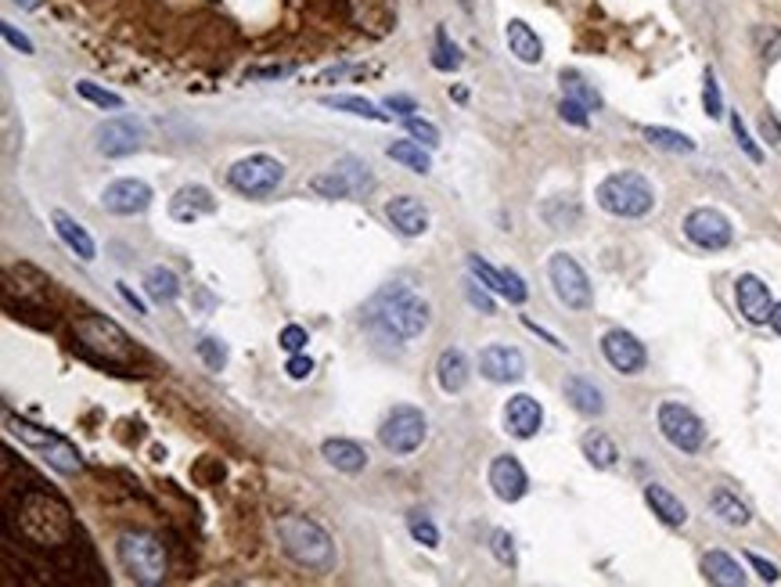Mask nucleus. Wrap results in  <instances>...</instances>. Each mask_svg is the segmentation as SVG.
Listing matches in <instances>:
<instances>
[{"mask_svg":"<svg viewBox=\"0 0 781 587\" xmlns=\"http://www.w3.org/2000/svg\"><path fill=\"white\" fill-rule=\"evenodd\" d=\"M368 321L386 335H393V339H418L429 328V307H425V299H418L404 285H389L386 292H378L371 299Z\"/></svg>","mask_w":781,"mask_h":587,"instance_id":"obj_1","label":"nucleus"},{"mask_svg":"<svg viewBox=\"0 0 781 587\" xmlns=\"http://www.w3.org/2000/svg\"><path fill=\"white\" fill-rule=\"evenodd\" d=\"M278 541L281 551L288 559L303 569H314V573H328L335 566V544L332 537L306 515H281L278 519Z\"/></svg>","mask_w":781,"mask_h":587,"instance_id":"obj_2","label":"nucleus"},{"mask_svg":"<svg viewBox=\"0 0 781 587\" xmlns=\"http://www.w3.org/2000/svg\"><path fill=\"white\" fill-rule=\"evenodd\" d=\"M598 206L605 209V213H612V217H623V220H638L645 217V213H652V206H656V191H652V184L641 177V173H612V177H605L602 184H598Z\"/></svg>","mask_w":781,"mask_h":587,"instance_id":"obj_3","label":"nucleus"},{"mask_svg":"<svg viewBox=\"0 0 781 587\" xmlns=\"http://www.w3.org/2000/svg\"><path fill=\"white\" fill-rule=\"evenodd\" d=\"M119 562L137 584H159L166 577V551L152 533H123L119 537Z\"/></svg>","mask_w":781,"mask_h":587,"instance_id":"obj_4","label":"nucleus"},{"mask_svg":"<svg viewBox=\"0 0 781 587\" xmlns=\"http://www.w3.org/2000/svg\"><path fill=\"white\" fill-rule=\"evenodd\" d=\"M310 188L321 195V199H360V195H368L375 188V177H371V166L346 155L339 159L335 166H328L324 173H317Z\"/></svg>","mask_w":781,"mask_h":587,"instance_id":"obj_5","label":"nucleus"},{"mask_svg":"<svg viewBox=\"0 0 781 587\" xmlns=\"http://www.w3.org/2000/svg\"><path fill=\"white\" fill-rule=\"evenodd\" d=\"M227 181L238 195H249V199H263L270 191H278V184L285 181V166L274 159V155H249V159H238V163L227 170Z\"/></svg>","mask_w":781,"mask_h":587,"instance_id":"obj_6","label":"nucleus"},{"mask_svg":"<svg viewBox=\"0 0 781 587\" xmlns=\"http://www.w3.org/2000/svg\"><path fill=\"white\" fill-rule=\"evenodd\" d=\"M425 436H429V422L411 404L393 407L386 422H382V429H378V440H382V447L389 454H414L425 443Z\"/></svg>","mask_w":781,"mask_h":587,"instance_id":"obj_7","label":"nucleus"},{"mask_svg":"<svg viewBox=\"0 0 781 587\" xmlns=\"http://www.w3.org/2000/svg\"><path fill=\"white\" fill-rule=\"evenodd\" d=\"M76 335H80V343L87 346L90 353H98L105 364H123L134 357L126 332L116 325V321H108V317H80V321H76Z\"/></svg>","mask_w":781,"mask_h":587,"instance_id":"obj_8","label":"nucleus"},{"mask_svg":"<svg viewBox=\"0 0 781 587\" xmlns=\"http://www.w3.org/2000/svg\"><path fill=\"white\" fill-rule=\"evenodd\" d=\"M656 422H659V433L684 454H695L702 443H706V425H702V418L695 415V411H688L684 404L666 400V404L656 411Z\"/></svg>","mask_w":781,"mask_h":587,"instance_id":"obj_9","label":"nucleus"},{"mask_svg":"<svg viewBox=\"0 0 781 587\" xmlns=\"http://www.w3.org/2000/svg\"><path fill=\"white\" fill-rule=\"evenodd\" d=\"M551 285H555V296L566 303L569 310H587L591 307V281H587L584 267L566 253H555L548 263Z\"/></svg>","mask_w":781,"mask_h":587,"instance_id":"obj_10","label":"nucleus"},{"mask_svg":"<svg viewBox=\"0 0 781 587\" xmlns=\"http://www.w3.org/2000/svg\"><path fill=\"white\" fill-rule=\"evenodd\" d=\"M684 235H688V242L699 245V249L717 253V249H728L735 231H731V220L724 217L720 209L702 206V209H692V213L684 217Z\"/></svg>","mask_w":781,"mask_h":587,"instance_id":"obj_11","label":"nucleus"},{"mask_svg":"<svg viewBox=\"0 0 781 587\" xmlns=\"http://www.w3.org/2000/svg\"><path fill=\"white\" fill-rule=\"evenodd\" d=\"M94 141H98V152L105 155V159H123V155L141 148L144 123L134 116H116V119H108V123H101Z\"/></svg>","mask_w":781,"mask_h":587,"instance_id":"obj_12","label":"nucleus"},{"mask_svg":"<svg viewBox=\"0 0 781 587\" xmlns=\"http://www.w3.org/2000/svg\"><path fill=\"white\" fill-rule=\"evenodd\" d=\"M101 206L116 217H137L152 206V188L144 181H134V177H123V181L108 184L105 195H101Z\"/></svg>","mask_w":781,"mask_h":587,"instance_id":"obj_13","label":"nucleus"},{"mask_svg":"<svg viewBox=\"0 0 781 587\" xmlns=\"http://www.w3.org/2000/svg\"><path fill=\"white\" fill-rule=\"evenodd\" d=\"M602 353H605V361L620 371V375H638L648 361L645 346H641L630 332H623V328H612V332L602 335Z\"/></svg>","mask_w":781,"mask_h":587,"instance_id":"obj_14","label":"nucleus"},{"mask_svg":"<svg viewBox=\"0 0 781 587\" xmlns=\"http://www.w3.org/2000/svg\"><path fill=\"white\" fill-rule=\"evenodd\" d=\"M735 303L742 310L749 325H767L774 314V299H771V289H767L764 281L756 278V274H742L735 281Z\"/></svg>","mask_w":781,"mask_h":587,"instance_id":"obj_15","label":"nucleus"},{"mask_svg":"<svg viewBox=\"0 0 781 587\" xmlns=\"http://www.w3.org/2000/svg\"><path fill=\"white\" fill-rule=\"evenodd\" d=\"M479 371L490 382H519L526 375V357L515 346H486L479 353Z\"/></svg>","mask_w":781,"mask_h":587,"instance_id":"obj_16","label":"nucleus"},{"mask_svg":"<svg viewBox=\"0 0 781 587\" xmlns=\"http://www.w3.org/2000/svg\"><path fill=\"white\" fill-rule=\"evenodd\" d=\"M468 267H472V274L479 278V285H486L490 292H497V296H504L508 303H526V285H522V278L515 271H497V267H490V263L483 260V256H468Z\"/></svg>","mask_w":781,"mask_h":587,"instance_id":"obj_17","label":"nucleus"},{"mask_svg":"<svg viewBox=\"0 0 781 587\" xmlns=\"http://www.w3.org/2000/svg\"><path fill=\"white\" fill-rule=\"evenodd\" d=\"M540 422H544V407L530 397V393H519L504 404V429L515 436V440H530L537 436Z\"/></svg>","mask_w":781,"mask_h":587,"instance_id":"obj_18","label":"nucleus"},{"mask_svg":"<svg viewBox=\"0 0 781 587\" xmlns=\"http://www.w3.org/2000/svg\"><path fill=\"white\" fill-rule=\"evenodd\" d=\"M490 487H494V494L501 497V501L512 505V501L526 497L530 479H526V469H522L512 454H501V458H494V465H490Z\"/></svg>","mask_w":781,"mask_h":587,"instance_id":"obj_19","label":"nucleus"},{"mask_svg":"<svg viewBox=\"0 0 781 587\" xmlns=\"http://www.w3.org/2000/svg\"><path fill=\"white\" fill-rule=\"evenodd\" d=\"M386 217L393 220L396 231H400V235H407V238H418V235H425V231H429V209H425V202L411 199V195L389 199Z\"/></svg>","mask_w":781,"mask_h":587,"instance_id":"obj_20","label":"nucleus"},{"mask_svg":"<svg viewBox=\"0 0 781 587\" xmlns=\"http://www.w3.org/2000/svg\"><path fill=\"white\" fill-rule=\"evenodd\" d=\"M216 209V199L209 195L202 184H188V188H180L177 195L170 199V217L180 220V224H191L198 217H209Z\"/></svg>","mask_w":781,"mask_h":587,"instance_id":"obj_21","label":"nucleus"},{"mask_svg":"<svg viewBox=\"0 0 781 587\" xmlns=\"http://www.w3.org/2000/svg\"><path fill=\"white\" fill-rule=\"evenodd\" d=\"M504 40H508V51H512L522 65H537L540 58H544V44H540V37L522 19H512L504 26Z\"/></svg>","mask_w":781,"mask_h":587,"instance_id":"obj_22","label":"nucleus"},{"mask_svg":"<svg viewBox=\"0 0 781 587\" xmlns=\"http://www.w3.org/2000/svg\"><path fill=\"white\" fill-rule=\"evenodd\" d=\"M702 577L720 587H742L746 584V569L738 566L728 551H706L702 555Z\"/></svg>","mask_w":781,"mask_h":587,"instance_id":"obj_23","label":"nucleus"},{"mask_svg":"<svg viewBox=\"0 0 781 587\" xmlns=\"http://www.w3.org/2000/svg\"><path fill=\"white\" fill-rule=\"evenodd\" d=\"M321 454H324V461L339 472H360L368 465V451L353 440H324Z\"/></svg>","mask_w":781,"mask_h":587,"instance_id":"obj_24","label":"nucleus"},{"mask_svg":"<svg viewBox=\"0 0 781 587\" xmlns=\"http://www.w3.org/2000/svg\"><path fill=\"white\" fill-rule=\"evenodd\" d=\"M645 501L648 508L663 519L666 526H684L688 523V508L681 505V497H674L666 487H659V483H648L645 487Z\"/></svg>","mask_w":781,"mask_h":587,"instance_id":"obj_25","label":"nucleus"},{"mask_svg":"<svg viewBox=\"0 0 781 587\" xmlns=\"http://www.w3.org/2000/svg\"><path fill=\"white\" fill-rule=\"evenodd\" d=\"M436 382L443 393H461L468 386V361L461 350H443L436 361Z\"/></svg>","mask_w":781,"mask_h":587,"instance_id":"obj_26","label":"nucleus"},{"mask_svg":"<svg viewBox=\"0 0 781 587\" xmlns=\"http://www.w3.org/2000/svg\"><path fill=\"white\" fill-rule=\"evenodd\" d=\"M54 231H58V238H62V242L69 245V249L80 256V260L90 263L94 256H98V249H94V238H90L87 231H83V227L69 217V213H54Z\"/></svg>","mask_w":781,"mask_h":587,"instance_id":"obj_27","label":"nucleus"},{"mask_svg":"<svg viewBox=\"0 0 781 587\" xmlns=\"http://www.w3.org/2000/svg\"><path fill=\"white\" fill-rule=\"evenodd\" d=\"M566 400L576 407V411H580V415H602V411H605L602 389L594 386V382L580 379V375L566 379Z\"/></svg>","mask_w":781,"mask_h":587,"instance_id":"obj_28","label":"nucleus"},{"mask_svg":"<svg viewBox=\"0 0 781 587\" xmlns=\"http://www.w3.org/2000/svg\"><path fill=\"white\" fill-rule=\"evenodd\" d=\"M580 447H584V458L591 461L594 469H616V461H620V447H616L612 436H605L602 429H591Z\"/></svg>","mask_w":781,"mask_h":587,"instance_id":"obj_29","label":"nucleus"},{"mask_svg":"<svg viewBox=\"0 0 781 587\" xmlns=\"http://www.w3.org/2000/svg\"><path fill=\"white\" fill-rule=\"evenodd\" d=\"M710 508H713V515H717L720 523H728V526H746L749 519H753V512H749V505L746 501H738L731 490H713V497H710Z\"/></svg>","mask_w":781,"mask_h":587,"instance_id":"obj_30","label":"nucleus"},{"mask_svg":"<svg viewBox=\"0 0 781 587\" xmlns=\"http://www.w3.org/2000/svg\"><path fill=\"white\" fill-rule=\"evenodd\" d=\"M386 155L393 159V163L407 166V170H414V173L432 170V155L422 148V141H393V145L386 148Z\"/></svg>","mask_w":781,"mask_h":587,"instance_id":"obj_31","label":"nucleus"},{"mask_svg":"<svg viewBox=\"0 0 781 587\" xmlns=\"http://www.w3.org/2000/svg\"><path fill=\"white\" fill-rule=\"evenodd\" d=\"M144 292L155 299V303H173L180 296V281L170 267H152L144 274Z\"/></svg>","mask_w":781,"mask_h":587,"instance_id":"obj_32","label":"nucleus"},{"mask_svg":"<svg viewBox=\"0 0 781 587\" xmlns=\"http://www.w3.org/2000/svg\"><path fill=\"white\" fill-rule=\"evenodd\" d=\"M558 80H562V94H566V98L580 101V105H587L591 112L602 109V94L594 91L591 83H587L580 73H573V69H562V76H558Z\"/></svg>","mask_w":781,"mask_h":587,"instance_id":"obj_33","label":"nucleus"},{"mask_svg":"<svg viewBox=\"0 0 781 587\" xmlns=\"http://www.w3.org/2000/svg\"><path fill=\"white\" fill-rule=\"evenodd\" d=\"M645 141L648 145L663 148V152H674V155H692L695 152V141L688 134H677L670 127H645Z\"/></svg>","mask_w":781,"mask_h":587,"instance_id":"obj_34","label":"nucleus"},{"mask_svg":"<svg viewBox=\"0 0 781 587\" xmlns=\"http://www.w3.org/2000/svg\"><path fill=\"white\" fill-rule=\"evenodd\" d=\"M328 109H339V112H350V116H364V119H375V123H386L389 112H378V105H371L368 98H357V94H339V98H324Z\"/></svg>","mask_w":781,"mask_h":587,"instance_id":"obj_35","label":"nucleus"},{"mask_svg":"<svg viewBox=\"0 0 781 587\" xmlns=\"http://www.w3.org/2000/svg\"><path fill=\"white\" fill-rule=\"evenodd\" d=\"M47 461H51L54 469H62V472H80L83 469V461H80V454H76V447H69V443L58 436V440L47 447Z\"/></svg>","mask_w":781,"mask_h":587,"instance_id":"obj_36","label":"nucleus"},{"mask_svg":"<svg viewBox=\"0 0 781 587\" xmlns=\"http://www.w3.org/2000/svg\"><path fill=\"white\" fill-rule=\"evenodd\" d=\"M76 94L87 98L90 105H98V109H123V98H119V94L105 91V87H98V83H90V80L76 83Z\"/></svg>","mask_w":781,"mask_h":587,"instance_id":"obj_37","label":"nucleus"},{"mask_svg":"<svg viewBox=\"0 0 781 587\" xmlns=\"http://www.w3.org/2000/svg\"><path fill=\"white\" fill-rule=\"evenodd\" d=\"M702 109H706L710 119L724 116V98H720V83L713 69H706V76H702Z\"/></svg>","mask_w":781,"mask_h":587,"instance_id":"obj_38","label":"nucleus"},{"mask_svg":"<svg viewBox=\"0 0 781 587\" xmlns=\"http://www.w3.org/2000/svg\"><path fill=\"white\" fill-rule=\"evenodd\" d=\"M11 433L26 443V447H36V451H47V447L58 440L54 433H47V429H36V425H29V422H11Z\"/></svg>","mask_w":781,"mask_h":587,"instance_id":"obj_39","label":"nucleus"},{"mask_svg":"<svg viewBox=\"0 0 781 587\" xmlns=\"http://www.w3.org/2000/svg\"><path fill=\"white\" fill-rule=\"evenodd\" d=\"M432 65L436 69H443V73H450V69H458L461 65V51L447 40V33H436V55H432Z\"/></svg>","mask_w":781,"mask_h":587,"instance_id":"obj_40","label":"nucleus"},{"mask_svg":"<svg viewBox=\"0 0 781 587\" xmlns=\"http://www.w3.org/2000/svg\"><path fill=\"white\" fill-rule=\"evenodd\" d=\"M407 530H411L414 541L425 544V548H440V530H436L425 515H411V519H407Z\"/></svg>","mask_w":781,"mask_h":587,"instance_id":"obj_41","label":"nucleus"},{"mask_svg":"<svg viewBox=\"0 0 781 587\" xmlns=\"http://www.w3.org/2000/svg\"><path fill=\"white\" fill-rule=\"evenodd\" d=\"M404 127H407V134H411L414 141H422L425 148H436V145H440V130L432 127L429 119L407 116V119H404Z\"/></svg>","mask_w":781,"mask_h":587,"instance_id":"obj_42","label":"nucleus"},{"mask_svg":"<svg viewBox=\"0 0 781 587\" xmlns=\"http://www.w3.org/2000/svg\"><path fill=\"white\" fill-rule=\"evenodd\" d=\"M198 357L206 361L209 371H220L227 364V346L220 343V339H202V343H198Z\"/></svg>","mask_w":781,"mask_h":587,"instance_id":"obj_43","label":"nucleus"},{"mask_svg":"<svg viewBox=\"0 0 781 587\" xmlns=\"http://www.w3.org/2000/svg\"><path fill=\"white\" fill-rule=\"evenodd\" d=\"M490 548H494V555H497V562L501 566H508V569H515V544H512V533L508 530H494V537H490Z\"/></svg>","mask_w":781,"mask_h":587,"instance_id":"obj_44","label":"nucleus"},{"mask_svg":"<svg viewBox=\"0 0 781 587\" xmlns=\"http://www.w3.org/2000/svg\"><path fill=\"white\" fill-rule=\"evenodd\" d=\"M731 130H735V141H738V148H742V152H746L749 159H753V163H764V152H760V148H756V141H753V137H749L746 123H742V116H738V112H735V116H731Z\"/></svg>","mask_w":781,"mask_h":587,"instance_id":"obj_45","label":"nucleus"},{"mask_svg":"<svg viewBox=\"0 0 781 587\" xmlns=\"http://www.w3.org/2000/svg\"><path fill=\"white\" fill-rule=\"evenodd\" d=\"M587 105H580V101H573V98H562V105H558V116L566 119V123H573V127H580L584 130L587 123H591V116H587Z\"/></svg>","mask_w":781,"mask_h":587,"instance_id":"obj_46","label":"nucleus"},{"mask_svg":"<svg viewBox=\"0 0 781 587\" xmlns=\"http://www.w3.org/2000/svg\"><path fill=\"white\" fill-rule=\"evenodd\" d=\"M746 562H749V566L756 569V577H760V580H767V584H774V580L781 577V569L774 566V562L760 559V555H753V551H749V555H746Z\"/></svg>","mask_w":781,"mask_h":587,"instance_id":"obj_47","label":"nucleus"},{"mask_svg":"<svg viewBox=\"0 0 781 587\" xmlns=\"http://www.w3.org/2000/svg\"><path fill=\"white\" fill-rule=\"evenodd\" d=\"M0 33H4V40H8L15 51H22V55H33V44H29V37H26V33H18L11 22H0Z\"/></svg>","mask_w":781,"mask_h":587,"instance_id":"obj_48","label":"nucleus"},{"mask_svg":"<svg viewBox=\"0 0 781 587\" xmlns=\"http://www.w3.org/2000/svg\"><path fill=\"white\" fill-rule=\"evenodd\" d=\"M281 346H285L288 353H299L306 346V328L299 325H288L285 332H281Z\"/></svg>","mask_w":781,"mask_h":587,"instance_id":"obj_49","label":"nucleus"},{"mask_svg":"<svg viewBox=\"0 0 781 587\" xmlns=\"http://www.w3.org/2000/svg\"><path fill=\"white\" fill-rule=\"evenodd\" d=\"M465 292H468V303H472V307H476V310H483V314H494V299L486 296V292L479 289L476 281H468V285H465Z\"/></svg>","mask_w":781,"mask_h":587,"instance_id":"obj_50","label":"nucleus"},{"mask_svg":"<svg viewBox=\"0 0 781 587\" xmlns=\"http://www.w3.org/2000/svg\"><path fill=\"white\" fill-rule=\"evenodd\" d=\"M285 371H288V379H306L310 371H314V361L310 357H299V353H292V361L285 364Z\"/></svg>","mask_w":781,"mask_h":587,"instance_id":"obj_51","label":"nucleus"},{"mask_svg":"<svg viewBox=\"0 0 781 587\" xmlns=\"http://www.w3.org/2000/svg\"><path fill=\"white\" fill-rule=\"evenodd\" d=\"M760 130H764L767 145H771L774 152H781V127H778V123H774L771 116H764V119H760Z\"/></svg>","mask_w":781,"mask_h":587,"instance_id":"obj_52","label":"nucleus"},{"mask_svg":"<svg viewBox=\"0 0 781 587\" xmlns=\"http://www.w3.org/2000/svg\"><path fill=\"white\" fill-rule=\"evenodd\" d=\"M386 109H393V112H400V116H414V101L411 98H389L386 101Z\"/></svg>","mask_w":781,"mask_h":587,"instance_id":"obj_53","label":"nucleus"},{"mask_svg":"<svg viewBox=\"0 0 781 587\" xmlns=\"http://www.w3.org/2000/svg\"><path fill=\"white\" fill-rule=\"evenodd\" d=\"M119 296H123L126 303H130V307H134V314H148V310H144V303H141V299H137L134 292H130V285H119Z\"/></svg>","mask_w":781,"mask_h":587,"instance_id":"obj_54","label":"nucleus"},{"mask_svg":"<svg viewBox=\"0 0 781 587\" xmlns=\"http://www.w3.org/2000/svg\"><path fill=\"white\" fill-rule=\"evenodd\" d=\"M771 325H774V332L781 335V303H774V314H771Z\"/></svg>","mask_w":781,"mask_h":587,"instance_id":"obj_55","label":"nucleus"},{"mask_svg":"<svg viewBox=\"0 0 781 587\" xmlns=\"http://www.w3.org/2000/svg\"><path fill=\"white\" fill-rule=\"evenodd\" d=\"M15 4H18V8H26V11H36L40 4H44V0H15Z\"/></svg>","mask_w":781,"mask_h":587,"instance_id":"obj_56","label":"nucleus"}]
</instances>
